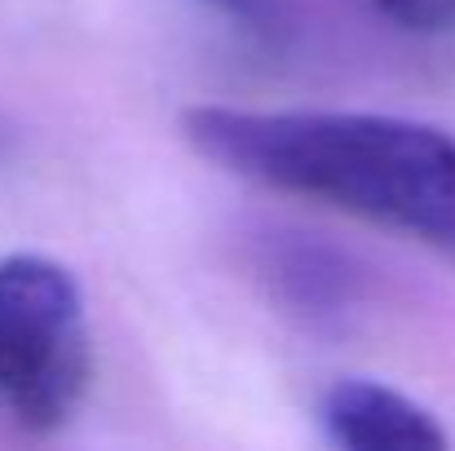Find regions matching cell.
I'll use <instances>...</instances> for the list:
<instances>
[{
  "label": "cell",
  "mask_w": 455,
  "mask_h": 451,
  "mask_svg": "<svg viewBox=\"0 0 455 451\" xmlns=\"http://www.w3.org/2000/svg\"><path fill=\"white\" fill-rule=\"evenodd\" d=\"M186 142L212 164L403 230L455 262V138L371 111H235L195 107Z\"/></svg>",
  "instance_id": "1"
},
{
  "label": "cell",
  "mask_w": 455,
  "mask_h": 451,
  "mask_svg": "<svg viewBox=\"0 0 455 451\" xmlns=\"http://www.w3.org/2000/svg\"><path fill=\"white\" fill-rule=\"evenodd\" d=\"M89 323L76 279L49 257L0 262V407L31 434L71 421L89 390Z\"/></svg>",
  "instance_id": "2"
},
{
  "label": "cell",
  "mask_w": 455,
  "mask_h": 451,
  "mask_svg": "<svg viewBox=\"0 0 455 451\" xmlns=\"http://www.w3.org/2000/svg\"><path fill=\"white\" fill-rule=\"evenodd\" d=\"M323 430L331 443L354 451H411L451 443L434 412L376 381H336L323 394Z\"/></svg>",
  "instance_id": "3"
},
{
  "label": "cell",
  "mask_w": 455,
  "mask_h": 451,
  "mask_svg": "<svg viewBox=\"0 0 455 451\" xmlns=\"http://www.w3.org/2000/svg\"><path fill=\"white\" fill-rule=\"evenodd\" d=\"M385 18H394L407 31H447L455 27V0H376Z\"/></svg>",
  "instance_id": "4"
}]
</instances>
